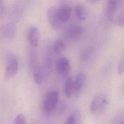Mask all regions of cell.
I'll return each mask as SVG.
<instances>
[{"label":"cell","mask_w":124,"mask_h":124,"mask_svg":"<svg viewBox=\"0 0 124 124\" xmlns=\"http://www.w3.org/2000/svg\"><path fill=\"white\" fill-rule=\"evenodd\" d=\"M59 93L56 90L50 91L46 93L43 102V111L50 114L55 109L58 101Z\"/></svg>","instance_id":"1"},{"label":"cell","mask_w":124,"mask_h":124,"mask_svg":"<svg viewBox=\"0 0 124 124\" xmlns=\"http://www.w3.org/2000/svg\"><path fill=\"white\" fill-rule=\"evenodd\" d=\"M7 61L5 77L6 79L8 80L17 74L18 70L19 62L17 58L12 53L8 54Z\"/></svg>","instance_id":"2"},{"label":"cell","mask_w":124,"mask_h":124,"mask_svg":"<svg viewBox=\"0 0 124 124\" xmlns=\"http://www.w3.org/2000/svg\"><path fill=\"white\" fill-rule=\"evenodd\" d=\"M47 18L51 26L57 29L61 26L62 22L59 16L58 7L54 6L50 7L48 10Z\"/></svg>","instance_id":"3"},{"label":"cell","mask_w":124,"mask_h":124,"mask_svg":"<svg viewBox=\"0 0 124 124\" xmlns=\"http://www.w3.org/2000/svg\"><path fill=\"white\" fill-rule=\"evenodd\" d=\"M27 38L30 45L33 47H37L39 42V33L37 27L32 26L27 32Z\"/></svg>","instance_id":"4"},{"label":"cell","mask_w":124,"mask_h":124,"mask_svg":"<svg viewBox=\"0 0 124 124\" xmlns=\"http://www.w3.org/2000/svg\"><path fill=\"white\" fill-rule=\"evenodd\" d=\"M84 29L80 25H72L69 27L67 31V37L70 40H75L82 35Z\"/></svg>","instance_id":"5"},{"label":"cell","mask_w":124,"mask_h":124,"mask_svg":"<svg viewBox=\"0 0 124 124\" xmlns=\"http://www.w3.org/2000/svg\"><path fill=\"white\" fill-rule=\"evenodd\" d=\"M86 80V75L83 72H80L77 75L74 82V93L76 98L79 95L82 90Z\"/></svg>","instance_id":"6"},{"label":"cell","mask_w":124,"mask_h":124,"mask_svg":"<svg viewBox=\"0 0 124 124\" xmlns=\"http://www.w3.org/2000/svg\"><path fill=\"white\" fill-rule=\"evenodd\" d=\"M70 62L66 57H62L58 59L57 63L58 71L63 75H67L70 71Z\"/></svg>","instance_id":"7"},{"label":"cell","mask_w":124,"mask_h":124,"mask_svg":"<svg viewBox=\"0 0 124 124\" xmlns=\"http://www.w3.org/2000/svg\"><path fill=\"white\" fill-rule=\"evenodd\" d=\"M107 100L104 96H99L94 99L91 104L90 109L91 112L95 114L98 110L102 108L107 103Z\"/></svg>","instance_id":"8"},{"label":"cell","mask_w":124,"mask_h":124,"mask_svg":"<svg viewBox=\"0 0 124 124\" xmlns=\"http://www.w3.org/2000/svg\"><path fill=\"white\" fill-rule=\"evenodd\" d=\"M59 16L62 23L68 21L71 13V8L67 5H62L58 7Z\"/></svg>","instance_id":"9"},{"label":"cell","mask_w":124,"mask_h":124,"mask_svg":"<svg viewBox=\"0 0 124 124\" xmlns=\"http://www.w3.org/2000/svg\"><path fill=\"white\" fill-rule=\"evenodd\" d=\"M120 2L118 0H109L107 2L106 10L107 14L110 18H111L112 15L116 11Z\"/></svg>","instance_id":"10"},{"label":"cell","mask_w":124,"mask_h":124,"mask_svg":"<svg viewBox=\"0 0 124 124\" xmlns=\"http://www.w3.org/2000/svg\"><path fill=\"white\" fill-rule=\"evenodd\" d=\"M3 36L8 39H11L15 35V30L14 26L11 24H7L3 25L1 29Z\"/></svg>","instance_id":"11"},{"label":"cell","mask_w":124,"mask_h":124,"mask_svg":"<svg viewBox=\"0 0 124 124\" xmlns=\"http://www.w3.org/2000/svg\"><path fill=\"white\" fill-rule=\"evenodd\" d=\"M64 92L68 98H71L74 92V81L71 77L66 80L64 86Z\"/></svg>","instance_id":"12"},{"label":"cell","mask_w":124,"mask_h":124,"mask_svg":"<svg viewBox=\"0 0 124 124\" xmlns=\"http://www.w3.org/2000/svg\"><path fill=\"white\" fill-rule=\"evenodd\" d=\"M75 12L78 18L80 20L84 21L87 17V10L85 6L83 4L79 3L76 5Z\"/></svg>","instance_id":"13"},{"label":"cell","mask_w":124,"mask_h":124,"mask_svg":"<svg viewBox=\"0 0 124 124\" xmlns=\"http://www.w3.org/2000/svg\"><path fill=\"white\" fill-rule=\"evenodd\" d=\"M33 75L36 83L38 85L42 84L43 81V75L42 70L39 65L36 64L34 67Z\"/></svg>","instance_id":"14"},{"label":"cell","mask_w":124,"mask_h":124,"mask_svg":"<svg viewBox=\"0 0 124 124\" xmlns=\"http://www.w3.org/2000/svg\"><path fill=\"white\" fill-rule=\"evenodd\" d=\"M66 46L65 43L62 40H57L55 42L53 46L54 51L56 54H60L64 51Z\"/></svg>","instance_id":"15"},{"label":"cell","mask_w":124,"mask_h":124,"mask_svg":"<svg viewBox=\"0 0 124 124\" xmlns=\"http://www.w3.org/2000/svg\"><path fill=\"white\" fill-rule=\"evenodd\" d=\"M14 124H27L25 116L22 114H19L16 117Z\"/></svg>","instance_id":"16"},{"label":"cell","mask_w":124,"mask_h":124,"mask_svg":"<svg viewBox=\"0 0 124 124\" xmlns=\"http://www.w3.org/2000/svg\"><path fill=\"white\" fill-rule=\"evenodd\" d=\"M117 71L119 75H122L124 73V60L123 59L120 60L118 64L117 67Z\"/></svg>","instance_id":"17"},{"label":"cell","mask_w":124,"mask_h":124,"mask_svg":"<svg viewBox=\"0 0 124 124\" xmlns=\"http://www.w3.org/2000/svg\"><path fill=\"white\" fill-rule=\"evenodd\" d=\"M76 120L75 117L73 115H71L67 117L65 120L64 124H76Z\"/></svg>","instance_id":"18"},{"label":"cell","mask_w":124,"mask_h":124,"mask_svg":"<svg viewBox=\"0 0 124 124\" xmlns=\"http://www.w3.org/2000/svg\"><path fill=\"white\" fill-rule=\"evenodd\" d=\"M117 23L119 26H123L124 25V13L120 12L117 18Z\"/></svg>","instance_id":"19"},{"label":"cell","mask_w":124,"mask_h":124,"mask_svg":"<svg viewBox=\"0 0 124 124\" xmlns=\"http://www.w3.org/2000/svg\"><path fill=\"white\" fill-rule=\"evenodd\" d=\"M5 13V6L3 1L0 0V19L4 16Z\"/></svg>","instance_id":"20"},{"label":"cell","mask_w":124,"mask_h":124,"mask_svg":"<svg viewBox=\"0 0 124 124\" xmlns=\"http://www.w3.org/2000/svg\"><path fill=\"white\" fill-rule=\"evenodd\" d=\"M88 2L91 3H96L98 2V0H89Z\"/></svg>","instance_id":"21"},{"label":"cell","mask_w":124,"mask_h":124,"mask_svg":"<svg viewBox=\"0 0 124 124\" xmlns=\"http://www.w3.org/2000/svg\"><path fill=\"white\" fill-rule=\"evenodd\" d=\"M120 124H124V122H122Z\"/></svg>","instance_id":"22"}]
</instances>
